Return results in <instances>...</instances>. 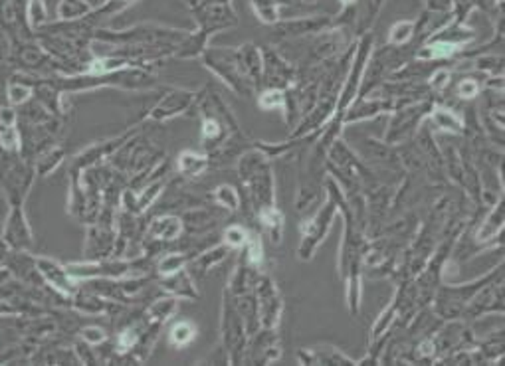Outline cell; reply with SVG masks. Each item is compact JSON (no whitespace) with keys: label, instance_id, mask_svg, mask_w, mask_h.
<instances>
[{"label":"cell","instance_id":"cell-1","mask_svg":"<svg viewBox=\"0 0 505 366\" xmlns=\"http://www.w3.org/2000/svg\"><path fill=\"white\" fill-rule=\"evenodd\" d=\"M238 175L242 178L246 191H248L254 206H256V214L261 212V210L276 206L274 173H272V167L268 162V157L261 151L250 149V151H246V153L240 155Z\"/></svg>","mask_w":505,"mask_h":366},{"label":"cell","instance_id":"cell-2","mask_svg":"<svg viewBox=\"0 0 505 366\" xmlns=\"http://www.w3.org/2000/svg\"><path fill=\"white\" fill-rule=\"evenodd\" d=\"M325 191H327V200L321 208L317 210L314 218L309 222H305L299 228L301 232V240H299V247H297V258L303 262H309L315 256L317 247L323 244V240L327 238L329 230L333 226V220L339 212V204L343 198V188L341 184H337L333 178H327L325 182Z\"/></svg>","mask_w":505,"mask_h":366},{"label":"cell","instance_id":"cell-3","mask_svg":"<svg viewBox=\"0 0 505 366\" xmlns=\"http://www.w3.org/2000/svg\"><path fill=\"white\" fill-rule=\"evenodd\" d=\"M371 52H373V36H365L359 46H357V52L353 62L349 64V73L347 82H343L341 91L337 95V103H335V113L333 117H343V113L347 111L351 103L357 99L359 95V89L363 84V77L366 73V66H368V60H371Z\"/></svg>","mask_w":505,"mask_h":366},{"label":"cell","instance_id":"cell-4","mask_svg":"<svg viewBox=\"0 0 505 366\" xmlns=\"http://www.w3.org/2000/svg\"><path fill=\"white\" fill-rule=\"evenodd\" d=\"M207 66L214 71L228 88L240 95H250L254 86L250 84L248 75L244 73V68L238 60L236 50H210L204 53Z\"/></svg>","mask_w":505,"mask_h":366},{"label":"cell","instance_id":"cell-5","mask_svg":"<svg viewBox=\"0 0 505 366\" xmlns=\"http://www.w3.org/2000/svg\"><path fill=\"white\" fill-rule=\"evenodd\" d=\"M430 109H432V103L424 99L397 109V113L390 117V123L386 127V133L383 137L384 145H397V143L410 139L416 131V125L422 123V119L430 113Z\"/></svg>","mask_w":505,"mask_h":366},{"label":"cell","instance_id":"cell-6","mask_svg":"<svg viewBox=\"0 0 505 366\" xmlns=\"http://www.w3.org/2000/svg\"><path fill=\"white\" fill-rule=\"evenodd\" d=\"M252 293L256 297L260 329L276 331L279 323H281V315H283V301H281V295H279L276 283L270 278L260 276Z\"/></svg>","mask_w":505,"mask_h":366},{"label":"cell","instance_id":"cell-7","mask_svg":"<svg viewBox=\"0 0 505 366\" xmlns=\"http://www.w3.org/2000/svg\"><path fill=\"white\" fill-rule=\"evenodd\" d=\"M222 315H224L222 317V341H224L228 358H230V363H240L242 352H246V347H248V332H246L244 321L238 313L236 305L232 303L228 291Z\"/></svg>","mask_w":505,"mask_h":366},{"label":"cell","instance_id":"cell-8","mask_svg":"<svg viewBox=\"0 0 505 366\" xmlns=\"http://www.w3.org/2000/svg\"><path fill=\"white\" fill-rule=\"evenodd\" d=\"M36 271L44 278V281H48L54 289H58L62 295H73L78 291V285H75V278L68 271L66 265L58 263L56 260L50 258H34Z\"/></svg>","mask_w":505,"mask_h":366},{"label":"cell","instance_id":"cell-9","mask_svg":"<svg viewBox=\"0 0 505 366\" xmlns=\"http://www.w3.org/2000/svg\"><path fill=\"white\" fill-rule=\"evenodd\" d=\"M263 56V75L261 80L268 82L270 88L287 89L296 82V70L283 62L276 52H261Z\"/></svg>","mask_w":505,"mask_h":366},{"label":"cell","instance_id":"cell-10","mask_svg":"<svg viewBox=\"0 0 505 366\" xmlns=\"http://www.w3.org/2000/svg\"><path fill=\"white\" fill-rule=\"evenodd\" d=\"M194 101V93L192 91H173L169 95H165L155 109L149 113V119L153 121H167L171 117H176L180 113H185Z\"/></svg>","mask_w":505,"mask_h":366},{"label":"cell","instance_id":"cell-11","mask_svg":"<svg viewBox=\"0 0 505 366\" xmlns=\"http://www.w3.org/2000/svg\"><path fill=\"white\" fill-rule=\"evenodd\" d=\"M297 361L303 365H359V361H353L345 352L335 347H315L297 352Z\"/></svg>","mask_w":505,"mask_h":366},{"label":"cell","instance_id":"cell-12","mask_svg":"<svg viewBox=\"0 0 505 366\" xmlns=\"http://www.w3.org/2000/svg\"><path fill=\"white\" fill-rule=\"evenodd\" d=\"M428 121L430 125L442 131V133H450V135H464L466 131V123L464 117L458 115L450 107H432L428 113Z\"/></svg>","mask_w":505,"mask_h":366},{"label":"cell","instance_id":"cell-13","mask_svg":"<svg viewBox=\"0 0 505 366\" xmlns=\"http://www.w3.org/2000/svg\"><path fill=\"white\" fill-rule=\"evenodd\" d=\"M502 230H504V200H500L491 206L486 220L478 228L473 240L478 244H486V242H491L493 238H500Z\"/></svg>","mask_w":505,"mask_h":366},{"label":"cell","instance_id":"cell-14","mask_svg":"<svg viewBox=\"0 0 505 366\" xmlns=\"http://www.w3.org/2000/svg\"><path fill=\"white\" fill-rule=\"evenodd\" d=\"M183 232H185V224L174 214H165L161 218H155L149 226V236L155 240H163V242L178 240L183 236Z\"/></svg>","mask_w":505,"mask_h":366},{"label":"cell","instance_id":"cell-15","mask_svg":"<svg viewBox=\"0 0 505 366\" xmlns=\"http://www.w3.org/2000/svg\"><path fill=\"white\" fill-rule=\"evenodd\" d=\"M327 24H329V20L327 18H317V16H312V18H297V20H290V22H281L279 20L278 28H276V32L281 36H301V34H307V32H321V30H325L327 28Z\"/></svg>","mask_w":505,"mask_h":366},{"label":"cell","instance_id":"cell-16","mask_svg":"<svg viewBox=\"0 0 505 366\" xmlns=\"http://www.w3.org/2000/svg\"><path fill=\"white\" fill-rule=\"evenodd\" d=\"M260 226L263 228V232L270 236V242L272 244L279 245L281 240H283V232H285V218L281 214V210H278L276 206L274 208L261 210L256 214Z\"/></svg>","mask_w":505,"mask_h":366},{"label":"cell","instance_id":"cell-17","mask_svg":"<svg viewBox=\"0 0 505 366\" xmlns=\"http://www.w3.org/2000/svg\"><path fill=\"white\" fill-rule=\"evenodd\" d=\"M209 164V155L196 151H183L176 158V173L183 176H200L207 173Z\"/></svg>","mask_w":505,"mask_h":366},{"label":"cell","instance_id":"cell-18","mask_svg":"<svg viewBox=\"0 0 505 366\" xmlns=\"http://www.w3.org/2000/svg\"><path fill=\"white\" fill-rule=\"evenodd\" d=\"M163 287L169 293H173V297H176V299H196L198 297V291L192 285V279L189 278V273L185 269L174 273V276L163 278Z\"/></svg>","mask_w":505,"mask_h":366},{"label":"cell","instance_id":"cell-19","mask_svg":"<svg viewBox=\"0 0 505 366\" xmlns=\"http://www.w3.org/2000/svg\"><path fill=\"white\" fill-rule=\"evenodd\" d=\"M230 254V247L226 244L224 245H214L210 247L209 252H202L200 256L194 258L191 269L192 273H204V271H210L214 265H218L220 262H224Z\"/></svg>","mask_w":505,"mask_h":366},{"label":"cell","instance_id":"cell-20","mask_svg":"<svg viewBox=\"0 0 505 366\" xmlns=\"http://www.w3.org/2000/svg\"><path fill=\"white\" fill-rule=\"evenodd\" d=\"M73 309L86 315H105L111 313V307L107 301L95 293H73Z\"/></svg>","mask_w":505,"mask_h":366},{"label":"cell","instance_id":"cell-21","mask_svg":"<svg viewBox=\"0 0 505 366\" xmlns=\"http://www.w3.org/2000/svg\"><path fill=\"white\" fill-rule=\"evenodd\" d=\"M187 263H191V256L183 252H167L157 262V273L161 278H169V276L183 271Z\"/></svg>","mask_w":505,"mask_h":366},{"label":"cell","instance_id":"cell-22","mask_svg":"<svg viewBox=\"0 0 505 366\" xmlns=\"http://www.w3.org/2000/svg\"><path fill=\"white\" fill-rule=\"evenodd\" d=\"M194 339H196V325L187 319H178L169 332V341L174 349H185Z\"/></svg>","mask_w":505,"mask_h":366},{"label":"cell","instance_id":"cell-23","mask_svg":"<svg viewBox=\"0 0 505 366\" xmlns=\"http://www.w3.org/2000/svg\"><path fill=\"white\" fill-rule=\"evenodd\" d=\"M212 198L216 202V206H220L222 210L228 212H238L242 208V198H240V192L236 191L232 184H220L216 186L212 192Z\"/></svg>","mask_w":505,"mask_h":366},{"label":"cell","instance_id":"cell-24","mask_svg":"<svg viewBox=\"0 0 505 366\" xmlns=\"http://www.w3.org/2000/svg\"><path fill=\"white\" fill-rule=\"evenodd\" d=\"M414 38V22L412 20H397L388 30V46L402 48Z\"/></svg>","mask_w":505,"mask_h":366},{"label":"cell","instance_id":"cell-25","mask_svg":"<svg viewBox=\"0 0 505 366\" xmlns=\"http://www.w3.org/2000/svg\"><path fill=\"white\" fill-rule=\"evenodd\" d=\"M176 305H178V299H176V297L157 299V301H153V303L149 305L147 315H149L151 321H155V323H161V325H163L165 321H169V319L176 313Z\"/></svg>","mask_w":505,"mask_h":366},{"label":"cell","instance_id":"cell-26","mask_svg":"<svg viewBox=\"0 0 505 366\" xmlns=\"http://www.w3.org/2000/svg\"><path fill=\"white\" fill-rule=\"evenodd\" d=\"M252 10L263 24H278L279 16V0H252Z\"/></svg>","mask_w":505,"mask_h":366},{"label":"cell","instance_id":"cell-27","mask_svg":"<svg viewBox=\"0 0 505 366\" xmlns=\"http://www.w3.org/2000/svg\"><path fill=\"white\" fill-rule=\"evenodd\" d=\"M258 107H260L261 111L285 109V89L266 88L258 95Z\"/></svg>","mask_w":505,"mask_h":366},{"label":"cell","instance_id":"cell-28","mask_svg":"<svg viewBox=\"0 0 505 366\" xmlns=\"http://www.w3.org/2000/svg\"><path fill=\"white\" fill-rule=\"evenodd\" d=\"M87 12H91V6L87 4L86 0H62L60 8H58V14L64 20L82 18L86 16Z\"/></svg>","mask_w":505,"mask_h":366},{"label":"cell","instance_id":"cell-29","mask_svg":"<svg viewBox=\"0 0 505 366\" xmlns=\"http://www.w3.org/2000/svg\"><path fill=\"white\" fill-rule=\"evenodd\" d=\"M250 232L240 224H232V226L224 228L222 232V242L230 247V249H242L248 242Z\"/></svg>","mask_w":505,"mask_h":366},{"label":"cell","instance_id":"cell-30","mask_svg":"<svg viewBox=\"0 0 505 366\" xmlns=\"http://www.w3.org/2000/svg\"><path fill=\"white\" fill-rule=\"evenodd\" d=\"M450 80H452V71L446 70V68H438V70L428 77V89L432 93H442L444 89L450 86Z\"/></svg>","mask_w":505,"mask_h":366},{"label":"cell","instance_id":"cell-31","mask_svg":"<svg viewBox=\"0 0 505 366\" xmlns=\"http://www.w3.org/2000/svg\"><path fill=\"white\" fill-rule=\"evenodd\" d=\"M30 97H32V88L30 86L20 84V82H14V84L8 86V101L12 105L26 103Z\"/></svg>","mask_w":505,"mask_h":366},{"label":"cell","instance_id":"cell-32","mask_svg":"<svg viewBox=\"0 0 505 366\" xmlns=\"http://www.w3.org/2000/svg\"><path fill=\"white\" fill-rule=\"evenodd\" d=\"M475 68L482 71H486L489 75H497V77H502V73H504V60H502V56H497V58H493V56H488V58H480L478 60V64H475Z\"/></svg>","mask_w":505,"mask_h":366},{"label":"cell","instance_id":"cell-33","mask_svg":"<svg viewBox=\"0 0 505 366\" xmlns=\"http://www.w3.org/2000/svg\"><path fill=\"white\" fill-rule=\"evenodd\" d=\"M82 341L86 343L87 347H99L107 341V332L102 327H84L80 332Z\"/></svg>","mask_w":505,"mask_h":366},{"label":"cell","instance_id":"cell-34","mask_svg":"<svg viewBox=\"0 0 505 366\" xmlns=\"http://www.w3.org/2000/svg\"><path fill=\"white\" fill-rule=\"evenodd\" d=\"M480 91H482L480 82H475V80H471V77L462 80V82L458 84V88H456V93H458L460 99H473V97L480 95Z\"/></svg>","mask_w":505,"mask_h":366},{"label":"cell","instance_id":"cell-35","mask_svg":"<svg viewBox=\"0 0 505 366\" xmlns=\"http://www.w3.org/2000/svg\"><path fill=\"white\" fill-rule=\"evenodd\" d=\"M30 20H32V24H40L46 20V10H44V4L40 0H34L30 6Z\"/></svg>","mask_w":505,"mask_h":366},{"label":"cell","instance_id":"cell-36","mask_svg":"<svg viewBox=\"0 0 505 366\" xmlns=\"http://www.w3.org/2000/svg\"><path fill=\"white\" fill-rule=\"evenodd\" d=\"M0 123H2V125L14 127V125H16V111H12V109H8V107L0 109Z\"/></svg>","mask_w":505,"mask_h":366},{"label":"cell","instance_id":"cell-37","mask_svg":"<svg viewBox=\"0 0 505 366\" xmlns=\"http://www.w3.org/2000/svg\"><path fill=\"white\" fill-rule=\"evenodd\" d=\"M450 4H452V0H430V8H432V10H438V12L448 10Z\"/></svg>","mask_w":505,"mask_h":366},{"label":"cell","instance_id":"cell-38","mask_svg":"<svg viewBox=\"0 0 505 366\" xmlns=\"http://www.w3.org/2000/svg\"><path fill=\"white\" fill-rule=\"evenodd\" d=\"M357 4V0H341V6H343V10L347 12L349 8H353Z\"/></svg>","mask_w":505,"mask_h":366},{"label":"cell","instance_id":"cell-39","mask_svg":"<svg viewBox=\"0 0 505 366\" xmlns=\"http://www.w3.org/2000/svg\"><path fill=\"white\" fill-rule=\"evenodd\" d=\"M209 2H218V4H222V2H224V4H228L230 0H209Z\"/></svg>","mask_w":505,"mask_h":366},{"label":"cell","instance_id":"cell-40","mask_svg":"<svg viewBox=\"0 0 505 366\" xmlns=\"http://www.w3.org/2000/svg\"><path fill=\"white\" fill-rule=\"evenodd\" d=\"M303 2H314V0H303Z\"/></svg>","mask_w":505,"mask_h":366},{"label":"cell","instance_id":"cell-41","mask_svg":"<svg viewBox=\"0 0 505 366\" xmlns=\"http://www.w3.org/2000/svg\"><path fill=\"white\" fill-rule=\"evenodd\" d=\"M426 2H428V0H426Z\"/></svg>","mask_w":505,"mask_h":366}]
</instances>
